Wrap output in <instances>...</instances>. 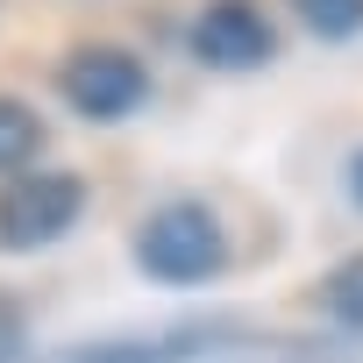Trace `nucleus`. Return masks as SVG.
I'll return each mask as SVG.
<instances>
[{"mask_svg":"<svg viewBox=\"0 0 363 363\" xmlns=\"http://www.w3.org/2000/svg\"><path fill=\"white\" fill-rule=\"evenodd\" d=\"M128 257H135V271L150 285H214L235 250H228V228H221V214L207 200L178 193V200H164V207H150L135 221Z\"/></svg>","mask_w":363,"mask_h":363,"instance_id":"1","label":"nucleus"},{"mask_svg":"<svg viewBox=\"0 0 363 363\" xmlns=\"http://www.w3.org/2000/svg\"><path fill=\"white\" fill-rule=\"evenodd\" d=\"M86 178L79 171H22L0 186V257H36L57 250L86 214Z\"/></svg>","mask_w":363,"mask_h":363,"instance_id":"2","label":"nucleus"},{"mask_svg":"<svg viewBox=\"0 0 363 363\" xmlns=\"http://www.w3.org/2000/svg\"><path fill=\"white\" fill-rule=\"evenodd\" d=\"M57 100L79 121H128L150 100V65L121 43H79L57 65Z\"/></svg>","mask_w":363,"mask_h":363,"instance_id":"3","label":"nucleus"},{"mask_svg":"<svg viewBox=\"0 0 363 363\" xmlns=\"http://www.w3.org/2000/svg\"><path fill=\"white\" fill-rule=\"evenodd\" d=\"M186 50L207 72H264L278 57V29L264 22L257 0H207L186 29Z\"/></svg>","mask_w":363,"mask_h":363,"instance_id":"4","label":"nucleus"},{"mask_svg":"<svg viewBox=\"0 0 363 363\" xmlns=\"http://www.w3.org/2000/svg\"><path fill=\"white\" fill-rule=\"evenodd\" d=\"M214 335L207 328H157V335H93V342H65L43 363H193L207 356Z\"/></svg>","mask_w":363,"mask_h":363,"instance_id":"5","label":"nucleus"},{"mask_svg":"<svg viewBox=\"0 0 363 363\" xmlns=\"http://www.w3.org/2000/svg\"><path fill=\"white\" fill-rule=\"evenodd\" d=\"M36 150H43V121H36V107L15 100V93H0V178H22V171L36 164Z\"/></svg>","mask_w":363,"mask_h":363,"instance_id":"6","label":"nucleus"},{"mask_svg":"<svg viewBox=\"0 0 363 363\" xmlns=\"http://www.w3.org/2000/svg\"><path fill=\"white\" fill-rule=\"evenodd\" d=\"M320 306H328V320H342L349 335H363V250L342 257V264L320 278Z\"/></svg>","mask_w":363,"mask_h":363,"instance_id":"7","label":"nucleus"},{"mask_svg":"<svg viewBox=\"0 0 363 363\" xmlns=\"http://www.w3.org/2000/svg\"><path fill=\"white\" fill-rule=\"evenodd\" d=\"M292 15H299L320 43H349V36H363V0H292Z\"/></svg>","mask_w":363,"mask_h":363,"instance_id":"8","label":"nucleus"},{"mask_svg":"<svg viewBox=\"0 0 363 363\" xmlns=\"http://www.w3.org/2000/svg\"><path fill=\"white\" fill-rule=\"evenodd\" d=\"M0 363H29V320L8 292H0Z\"/></svg>","mask_w":363,"mask_h":363,"instance_id":"9","label":"nucleus"},{"mask_svg":"<svg viewBox=\"0 0 363 363\" xmlns=\"http://www.w3.org/2000/svg\"><path fill=\"white\" fill-rule=\"evenodd\" d=\"M349 193H356V207H363V150L349 157Z\"/></svg>","mask_w":363,"mask_h":363,"instance_id":"10","label":"nucleus"}]
</instances>
